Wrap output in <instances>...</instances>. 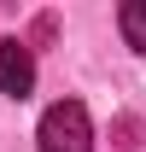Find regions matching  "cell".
Instances as JSON below:
<instances>
[{
	"instance_id": "1",
	"label": "cell",
	"mask_w": 146,
	"mask_h": 152,
	"mask_svg": "<svg viewBox=\"0 0 146 152\" xmlns=\"http://www.w3.org/2000/svg\"><path fill=\"white\" fill-rule=\"evenodd\" d=\"M35 140H41V152H93V123L76 99H58V105H47Z\"/></svg>"
},
{
	"instance_id": "2",
	"label": "cell",
	"mask_w": 146,
	"mask_h": 152,
	"mask_svg": "<svg viewBox=\"0 0 146 152\" xmlns=\"http://www.w3.org/2000/svg\"><path fill=\"white\" fill-rule=\"evenodd\" d=\"M35 88V53H29V41H0V94L23 99Z\"/></svg>"
},
{
	"instance_id": "3",
	"label": "cell",
	"mask_w": 146,
	"mask_h": 152,
	"mask_svg": "<svg viewBox=\"0 0 146 152\" xmlns=\"http://www.w3.org/2000/svg\"><path fill=\"white\" fill-rule=\"evenodd\" d=\"M117 23H123V41H128V47H134V53H146V0H123Z\"/></svg>"
},
{
	"instance_id": "4",
	"label": "cell",
	"mask_w": 146,
	"mask_h": 152,
	"mask_svg": "<svg viewBox=\"0 0 146 152\" xmlns=\"http://www.w3.org/2000/svg\"><path fill=\"white\" fill-rule=\"evenodd\" d=\"M117 146H123V152L140 146V123H134V117H117Z\"/></svg>"
}]
</instances>
